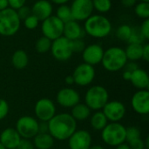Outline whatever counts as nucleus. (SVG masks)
I'll use <instances>...</instances> for the list:
<instances>
[{"mask_svg": "<svg viewBox=\"0 0 149 149\" xmlns=\"http://www.w3.org/2000/svg\"><path fill=\"white\" fill-rule=\"evenodd\" d=\"M77 130V121L70 113H61L55 114L48 121V133L54 140L64 141Z\"/></svg>", "mask_w": 149, "mask_h": 149, "instance_id": "1", "label": "nucleus"}, {"mask_svg": "<svg viewBox=\"0 0 149 149\" xmlns=\"http://www.w3.org/2000/svg\"><path fill=\"white\" fill-rule=\"evenodd\" d=\"M85 33L94 38H104L110 35L113 30L112 23L102 14H93L84 22Z\"/></svg>", "mask_w": 149, "mask_h": 149, "instance_id": "2", "label": "nucleus"}, {"mask_svg": "<svg viewBox=\"0 0 149 149\" xmlns=\"http://www.w3.org/2000/svg\"><path fill=\"white\" fill-rule=\"evenodd\" d=\"M125 50L119 46H112L104 51L101 60L102 66L108 72H119L127 63Z\"/></svg>", "mask_w": 149, "mask_h": 149, "instance_id": "3", "label": "nucleus"}, {"mask_svg": "<svg viewBox=\"0 0 149 149\" xmlns=\"http://www.w3.org/2000/svg\"><path fill=\"white\" fill-rule=\"evenodd\" d=\"M21 26V20L17 10L6 8L0 11V35L11 37L17 34Z\"/></svg>", "mask_w": 149, "mask_h": 149, "instance_id": "4", "label": "nucleus"}, {"mask_svg": "<svg viewBox=\"0 0 149 149\" xmlns=\"http://www.w3.org/2000/svg\"><path fill=\"white\" fill-rule=\"evenodd\" d=\"M101 139L110 147H117L126 142V127L120 122H108L101 131Z\"/></svg>", "mask_w": 149, "mask_h": 149, "instance_id": "5", "label": "nucleus"}, {"mask_svg": "<svg viewBox=\"0 0 149 149\" xmlns=\"http://www.w3.org/2000/svg\"><path fill=\"white\" fill-rule=\"evenodd\" d=\"M109 101L108 91L102 86H91L86 93L85 104L92 111H100Z\"/></svg>", "mask_w": 149, "mask_h": 149, "instance_id": "6", "label": "nucleus"}, {"mask_svg": "<svg viewBox=\"0 0 149 149\" xmlns=\"http://www.w3.org/2000/svg\"><path fill=\"white\" fill-rule=\"evenodd\" d=\"M38 122L35 117L22 116L16 122L15 129L23 139H33L38 134Z\"/></svg>", "mask_w": 149, "mask_h": 149, "instance_id": "7", "label": "nucleus"}, {"mask_svg": "<svg viewBox=\"0 0 149 149\" xmlns=\"http://www.w3.org/2000/svg\"><path fill=\"white\" fill-rule=\"evenodd\" d=\"M64 23L55 15L41 21V32L44 37L53 41L63 36Z\"/></svg>", "mask_w": 149, "mask_h": 149, "instance_id": "8", "label": "nucleus"}, {"mask_svg": "<svg viewBox=\"0 0 149 149\" xmlns=\"http://www.w3.org/2000/svg\"><path fill=\"white\" fill-rule=\"evenodd\" d=\"M50 51L53 58L60 62L69 60L73 54L71 41L66 38H65L64 36L52 42V46Z\"/></svg>", "mask_w": 149, "mask_h": 149, "instance_id": "9", "label": "nucleus"}, {"mask_svg": "<svg viewBox=\"0 0 149 149\" xmlns=\"http://www.w3.org/2000/svg\"><path fill=\"white\" fill-rule=\"evenodd\" d=\"M94 66L86 63L79 64L74 69L72 76L74 80V84L79 86H87L93 83L95 78Z\"/></svg>", "mask_w": 149, "mask_h": 149, "instance_id": "10", "label": "nucleus"}, {"mask_svg": "<svg viewBox=\"0 0 149 149\" xmlns=\"http://www.w3.org/2000/svg\"><path fill=\"white\" fill-rule=\"evenodd\" d=\"M72 19L78 22H85L93 14L92 0H72L70 5Z\"/></svg>", "mask_w": 149, "mask_h": 149, "instance_id": "11", "label": "nucleus"}, {"mask_svg": "<svg viewBox=\"0 0 149 149\" xmlns=\"http://www.w3.org/2000/svg\"><path fill=\"white\" fill-rule=\"evenodd\" d=\"M34 113L38 120L48 122L56 114V106L50 99L42 98L36 102Z\"/></svg>", "mask_w": 149, "mask_h": 149, "instance_id": "12", "label": "nucleus"}, {"mask_svg": "<svg viewBox=\"0 0 149 149\" xmlns=\"http://www.w3.org/2000/svg\"><path fill=\"white\" fill-rule=\"evenodd\" d=\"M108 122H120L126 114V107L119 100L108 101L101 110Z\"/></svg>", "mask_w": 149, "mask_h": 149, "instance_id": "13", "label": "nucleus"}, {"mask_svg": "<svg viewBox=\"0 0 149 149\" xmlns=\"http://www.w3.org/2000/svg\"><path fill=\"white\" fill-rule=\"evenodd\" d=\"M57 103L65 108H72L79 103V93L72 87H65L60 89L56 95Z\"/></svg>", "mask_w": 149, "mask_h": 149, "instance_id": "14", "label": "nucleus"}, {"mask_svg": "<svg viewBox=\"0 0 149 149\" xmlns=\"http://www.w3.org/2000/svg\"><path fill=\"white\" fill-rule=\"evenodd\" d=\"M67 141L69 149H89L93 138L88 131L79 129L76 130Z\"/></svg>", "mask_w": 149, "mask_h": 149, "instance_id": "15", "label": "nucleus"}, {"mask_svg": "<svg viewBox=\"0 0 149 149\" xmlns=\"http://www.w3.org/2000/svg\"><path fill=\"white\" fill-rule=\"evenodd\" d=\"M81 53L84 63L94 66L101 63L104 49L99 44H91L86 45Z\"/></svg>", "mask_w": 149, "mask_h": 149, "instance_id": "16", "label": "nucleus"}, {"mask_svg": "<svg viewBox=\"0 0 149 149\" xmlns=\"http://www.w3.org/2000/svg\"><path fill=\"white\" fill-rule=\"evenodd\" d=\"M131 107L133 110L141 115H147L149 113L148 90H138L132 97Z\"/></svg>", "mask_w": 149, "mask_h": 149, "instance_id": "17", "label": "nucleus"}, {"mask_svg": "<svg viewBox=\"0 0 149 149\" xmlns=\"http://www.w3.org/2000/svg\"><path fill=\"white\" fill-rule=\"evenodd\" d=\"M31 14L39 21L51 17L53 13V4L49 0H37L31 8Z\"/></svg>", "mask_w": 149, "mask_h": 149, "instance_id": "18", "label": "nucleus"}, {"mask_svg": "<svg viewBox=\"0 0 149 149\" xmlns=\"http://www.w3.org/2000/svg\"><path fill=\"white\" fill-rule=\"evenodd\" d=\"M22 138L15 128L7 127L0 134V143L5 149L17 148Z\"/></svg>", "mask_w": 149, "mask_h": 149, "instance_id": "19", "label": "nucleus"}, {"mask_svg": "<svg viewBox=\"0 0 149 149\" xmlns=\"http://www.w3.org/2000/svg\"><path fill=\"white\" fill-rule=\"evenodd\" d=\"M85 34L86 33L84 28L79 22L76 20H71L69 22L65 23L63 36L67 39H69L70 41L83 38Z\"/></svg>", "mask_w": 149, "mask_h": 149, "instance_id": "20", "label": "nucleus"}, {"mask_svg": "<svg viewBox=\"0 0 149 149\" xmlns=\"http://www.w3.org/2000/svg\"><path fill=\"white\" fill-rule=\"evenodd\" d=\"M130 82L138 90H148L149 76L148 72L141 68L132 72Z\"/></svg>", "mask_w": 149, "mask_h": 149, "instance_id": "21", "label": "nucleus"}, {"mask_svg": "<svg viewBox=\"0 0 149 149\" xmlns=\"http://www.w3.org/2000/svg\"><path fill=\"white\" fill-rule=\"evenodd\" d=\"M54 139L49 133H38L33 138L35 149H52L54 146Z\"/></svg>", "mask_w": 149, "mask_h": 149, "instance_id": "22", "label": "nucleus"}, {"mask_svg": "<svg viewBox=\"0 0 149 149\" xmlns=\"http://www.w3.org/2000/svg\"><path fill=\"white\" fill-rule=\"evenodd\" d=\"M76 121H84L91 116V110L85 103H78L72 107L70 113Z\"/></svg>", "mask_w": 149, "mask_h": 149, "instance_id": "23", "label": "nucleus"}, {"mask_svg": "<svg viewBox=\"0 0 149 149\" xmlns=\"http://www.w3.org/2000/svg\"><path fill=\"white\" fill-rule=\"evenodd\" d=\"M125 50V53L128 61L136 62L142 58V50H143V44H134V43H128Z\"/></svg>", "mask_w": 149, "mask_h": 149, "instance_id": "24", "label": "nucleus"}, {"mask_svg": "<svg viewBox=\"0 0 149 149\" xmlns=\"http://www.w3.org/2000/svg\"><path fill=\"white\" fill-rule=\"evenodd\" d=\"M29 63V57L24 50H17L11 57V64L17 70L24 69Z\"/></svg>", "mask_w": 149, "mask_h": 149, "instance_id": "25", "label": "nucleus"}, {"mask_svg": "<svg viewBox=\"0 0 149 149\" xmlns=\"http://www.w3.org/2000/svg\"><path fill=\"white\" fill-rule=\"evenodd\" d=\"M108 124V120L103 112L100 111H95V113L91 115L90 118V125L92 128H93L96 131H102L103 128Z\"/></svg>", "mask_w": 149, "mask_h": 149, "instance_id": "26", "label": "nucleus"}, {"mask_svg": "<svg viewBox=\"0 0 149 149\" xmlns=\"http://www.w3.org/2000/svg\"><path fill=\"white\" fill-rule=\"evenodd\" d=\"M55 16L59 18L64 24L66 22H69L72 19V11H71V8L68 4H61L58 5L57 10H56V13Z\"/></svg>", "mask_w": 149, "mask_h": 149, "instance_id": "27", "label": "nucleus"}, {"mask_svg": "<svg viewBox=\"0 0 149 149\" xmlns=\"http://www.w3.org/2000/svg\"><path fill=\"white\" fill-rule=\"evenodd\" d=\"M93 10L98 11L99 14L107 13L113 6L112 0H92Z\"/></svg>", "mask_w": 149, "mask_h": 149, "instance_id": "28", "label": "nucleus"}, {"mask_svg": "<svg viewBox=\"0 0 149 149\" xmlns=\"http://www.w3.org/2000/svg\"><path fill=\"white\" fill-rule=\"evenodd\" d=\"M131 33H132V26L127 24H120L116 30V37L121 41L128 42Z\"/></svg>", "mask_w": 149, "mask_h": 149, "instance_id": "29", "label": "nucleus"}, {"mask_svg": "<svg viewBox=\"0 0 149 149\" xmlns=\"http://www.w3.org/2000/svg\"><path fill=\"white\" fill-rule=\"evenodd\" d=\"M134 12L135 15L145 20V19H148L149 18V3L146 2H140L137 3L134 5Z\"/></svg>", "mask_w": 149, "mask_h": 149, "instance_id": "30", "label": "nucleus"}, {"mask_svg": "<svg viewBox=\"0 0 149 149\" xmlns=\"http://www.w3.org/2000/svg\"><path fill=\"white\" fill-rule=\"evenodd\" d=\"M52 42V41L50 40L49 38L42 36L36 41L35 49L39 53H46L47 52H49L51 50Z\"/></svg>", "mask_w": 149, "mask_h": 149, "instance_id": "31", "label": "nucleus"}, {"mask_svg": "<svg viewBox=\"0 0 149 149\" xmlns=\"http://www.w3.org/2000/svg\"><path fill=\"white\" fill-rule=\"evenodd\" d=\"M145 41H146V39L144 38V37L140 30V26L132 27V33H131L130 38L128 40V43L143 44Z\"/></svg>", "mask_w": 149, "mask_h": 149, "instance_id": "32", "label": "nucleus"}, {"mask_svg": "<svg viewBox=\"0 0 149 149\" xmlns=\"http://www.w3.org/2000/svg\"><path fill=\"white\" fill-rule=\"evenodd\" d=\"M141 131L136 127H126V141L129 142L133 140L141 138Z\"/></svg>", "mask_w": 149, "mask_h": 149, "instance_id": "33", "label": "nucleus"}, {"mask_svg": "<svg viewBox=\"0 0 149 149\" xmlns=\"http://www.w3.org/2000/svg\"><path fill=\"white\" fill-rule=\"evenodd\" d=\"M24 21V25L27 30H35L38 24H39V20L32 14H31L30 16H28L25 19L23 20Z\"/></svg>", "mask_w": 149, "mask_h": 149, "instance_id": "34", "label": "nucleus"}, {"mask_svg": "<svg viewBox=\"0 0 149 149\" xmlns=\"http://www.w3.org/2000/svg\"><path fill=\"white\" fill-rule=\"evenodd\" d=\"M71 43H72V48L73 53L74 52H82L84 51L85 47L86 46L85 41L82 38L72 40V41H71Z\"/></svg>", "mask_w": 149, "mask_h": 149, "instance_id": "35", "label": "nucleus"}, {"mask_svg": "<svg viewBox=\"0 0 149 149\" xmlns=\"http://www.w3.org/2000/svg\"><path fill=\"white\" fill-rule=\"evenodd\" d=\"M9 112H10V107L8 102L3 99H0V120L5 119Z\"/></svg>", "mask_w": 149, "mask_h": 149, "instance_id": "36", "label": "nucleus"}, {"mask_svg": "<svg viewBox=\"0 0 149 149\" xmlns=\"http://www.w3.org/2000/svg\"><path fill=\"white\" fill-rule=\"evenodd\" d=\"M17 13L20 18V20H24L28 16H30L31 14V8L27 5H24L22 7H20L19 9L17 10Z\"/></svg>", "mask_w": 149, "mask_h": 149, "instance_id": "37", "label": "nucleus"}, {"mask_svg": "<svg viewBox=\"0 0 149 149\" xmlns=\"http://www.w3.org/2000/svg\"><path fill=\"white\" fill-rule=\"evenodd\" d=\"M127 144H128V146L130 147L131 149H146L145 148L144 141L141 138L133 140V141H129Z\"/></svg>", "mask_w": 149, "mask_h": 149, "instance_id": "38", "label": "nucleus"}, {"mask_svg": "<svg viewBox=\"0 0 149 149\" xmlns=\"http://www.w3.org/2000/svg\"><path fill=\"white\" fill-rule=\"evenodd\" d=\"M17 149H35L33 142L29 139H21Z\"/></svg>", "mask_w": 149, "mask_h": 149, "instance_id": "39", "label": "nucleus"}, {"mask_svg": "<svg viewBox=\"0 0 149 149\" xmlns=\"http://www.w3.org/2000/svg\"><path fill=\"white\" fill-rule=\"evenodd\" d=\"M140 30L146 40L149 39V18L143 20L142 24L140 26Z\"/></svg>", "mask_w": 149, "mask_h": 149, "instance_id": "40", "label": "nucleus"}, {"mask_svg": "<svg viewBox=\"0 0 149 149\" xmlns=\"http://www.w3.org/2000/svg\"><path fill=\"white\" fill-rule=\"evenodd\" d=\"M9 8H11L15 10L19 9L20 7L25 5L27 0H7Z\"/></svg>", "mask_w": 149, "mask_h": 149, "instance_id": "41", "label": "nucleus"}, {"mask_svg": "<svg viewBox=\"0 0 149 149\" xmlns=\"http://www.w3.org/2000/svg\"><path fill=\"white\" fill-rule=\"evenodd\" d=\"M138 68H139V66H138V65L135 62H134V61H127V63L126 64V65L124 66L123 69H125V71L133 72L134 71H135Z\"/></svg>", "mask_w": 149, "mask_h": 149, "instance_id": "42", "label": "nucleus"}, {"mask_svg": "<svg viewBox=\"0 0 149 149\" xmlns=\"http://www.w3.org/2000/svg\"><path fill=\"white\" fill-rule=\"evenodd\" d=\"M143 60L146 62L149 61V45L148 43L143 44V50H142V58Z\"/></svg>", "mask_w": 149, "mask_h": 149, "instance_id": "43", "label": "nucleus"}, {"mask_svg": "<svg viewBox=\"0 0 149 149\" xmlns=\"http://www.w3.org/2000/svg\"><path fill=\"white\" fill-rule=\"evenodd\" d=\"M121 4L125 8H132L137 3V0H120Z\"/></svg>", "mask_w": 149, "mask_h": 149, "instance_id": "44", "label": "nucleus"}, {"mask_svg": "<svg viewBox=\"0 0 149 149\" xmlns=\"http://www.w3.org/2000/svg\"><path fill=\"white\" fill-rule=\"evenodd\" d=\"M38 133H48V122H38Z\"/></svg>", "mask_w": 149, "mask_h": 149, "instance_id": "45", "label": "nucleus"}, {"mask_svg": "<svg viewBox=\"0 0 149 149\" xmlns=\"http://www.w3.org/2000/svg\"><path fill=\"white\" fill-rule=\"evenodd\" d=\"M52 4H57L58 6V5H61V4H67V3H69L71 0H49Z\"/></svg>", "mask_w": 149, "mask_h": 149, "instance_id": "46", "label": "nucleus"}, {"mask_svg": "<svg viewBox=\"0 0 149 149\" xmlns=\"http://www.w3.org/2000/svg\"><path fill=\"white\" fill-rule=\"evenodd\" d=\"M131 75H132V72H127V71H125V70H124V72H123V73H122V77H123V79H124L126 81H130Z\"/></svg>", "mask_w": 149, "mask_h": 149, "instance_id": "47", "label": "nucleus"}, {"mask_svg": "<svg viewBox=\"0 0 149 149\" xmlns=\"http://www.w3.org/2000/svg\"><path fill=\"white\" fill-rule=\"evenodd\" d=\"M65 84H67L68 86H72V85H73V84H74V80H73L72 76V75H68V76H66V77H65Z\"/></svg>", "mask_w": 149, "mask_h": 149, "instance_id": "48", "label": "nucleus"}, {"mask_svg": "<svg viewBox=\"0 0 149 149\" xmlns=\"http://www.w3.org/2000/svg\"><path fill=\"white\" fill-rule=\"evenodd\" d=\"M8 1L7 0H0V11L8 8Z\"/></svg>", "mask_w": 149, "mask_h": 149, "instance_id": "49", "label": "nucleus"}, {"mask_svg": "<svg viewBox=\"0 0 149 149\" xmlns=\"http://www.w3.org/2000/svg\"><path fill=\"white\" fill-rule=\"evenodd\" d=\"M115 148H116V149H131L130 147L128 146V144H127V143H122V144H120Z\"/></svg>", "mask_w": 149, "mask_h": 149, "instance_id": "50", "label": "nucleus"}, {"mask_svg": "<svg viewBox=\"0 0 149 149\" xmlns=\"http://www.w3.org/2000/svg\"><path fill=\"white\" fill-rule=\"evenodd\" d=\"M89 149H105L102 146H100V145H92L90 148H89Z\"/></svg>", "mask_w": 149, "mask_h": 149, "instance_id": "51", "label": "nucleus"}, {"mask_svg": "<svg viewBox=\"0 0 149 149\" xmlns=\"http://www.w3.org/2000/svg\"><path fill=\"white\" fill-rule=\"evenodd\" d=\"M0 149H5V148H4V147H3V146L1 144V143H0Z\"/></svg>", "mask_w": 149, "mask_h": 149, "instance_id": "52", "label": "nucleus"}, {"mask_svg": "<svg viewBox=\"0 0 149 149\" xmlns=\"http://www.w3.org/2000/svg\"><path fill=\"white\" fill-rule=\"evenodd\" d=\"M141 2H146V3H149V0H141Z\"/></svg>", "mask_w": 149, "mask_h": 149, "instance_id": "53", "label": "nucleus"}, {"mask_svg": "<svg viewBox=\"0 0 149 149\" xmlns=\"http://www.w3.org/2000/svg\"><path fill=\"white\" fill-rule=\"evenodd\" d=\"M13 149H17V148H13Z\"/></svg>", "mask_w": 149, "mask_h": 149, "instance_id": "54", "label": "nucleus"}]
</instances>
